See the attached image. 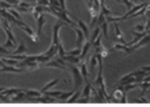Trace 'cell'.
Returning <instances> with one entry per match:
<instances>
[{
	"mask_svg": "<svg viewBox=\"0 0 150 107\" xmlns=\"http://www.w3.org/2000/svg\"><path fill=\"white\" fill-rule=\"evenodd\" d=\"M26 93V98H41L42 92H38V91H33V89H25Z\"/></svg>",
	"mask_w": 150,
	"mask_h": 107,
	"instance_id": "cell-11",
	"label": "cell"
},
{
	"mask_svg": "<svg viewBox=\"0 0 150 107\" xmlns=\"http://www.w3.org/2000/svg\"><path fill=\"white\" fill-rule=\"evenodd\" d=\"M80 71H81V74L83 75V79L86 81H88V73H87V66H86V63H81Z\"/></svg>",
	"mask_w": 150,
	"mask_h": 107,
	"instance_id": "cell-20",
	"label": "cell"
},
{
	"mask_svg": "<svg viewBox=\"0 0 150 107\" xmlns=\"http://www.w3.org/2000/svg\"><path fill=\"white\" fill-rule=\"evenodd\" d=\"M57 55H60V56H62V58L66 55V51H64V48H63L62 42H60V44L57 45Z\"/></svg>",
	"mask_w": 150,
	"mask_h": 107,
	"instance_id": "cell-22",
	"label": "cell"
},
{
	"mask_svg": "<svg viewBox=\"0 0 150 107\" xmlns=\"http://www.w3.org/2000/svg\"><path fill=\"white\" fill-rule=\"evenodd\" d=\"M63 59H64V61H67V62H69V63H74V65H76V63H79L80 62V60H81V58L80 56H74V55H64L63 56Z\"/></svg>",
	"mask_w": 150,
	"mask_h": 107,
	"instance_id": "cell-10",
	"label": "cell"
},
{
	"mask_svg": "<svg viewBox=\"0 0 150 107\" xmlns=\"http://www.w3.org/2000/svg\"><path fill=\"white\" fill-rule=\"evenodd\" d=\"M1 60L5 62V65H9V66H16L19 61H16L15 59H6V58H1Z\"/></svg>",
	"mask_w": 150,
	"mask_h": 107,
	"instance_id": "cell-19",
	"label": "cell"
},
{
	"mask_svg": "<svg viewBox=\"0 0 150 107\" xmlns=\"http://www.w3.org/2000/svg\"><path fill=\"white\" fill-rule=\"evenodd\" d=\"M59 81H60L59 79H54V80H52L50 82H48L47 85H45V86H43V87L41 88V92H42V93H45V92L49 91V89H50L52 87H54V86H55V85H56V83H57Z\"/></svg>",
	"mask_w": 150,
	"mask_h": 107,
	"instance_id": "cell-12",
	"label": "cell"
},
{
	"mask_svg": "<svg viewBox=\"0 0 150 107\" xmlns=\"http://www.w3.org/2000/svg\"><path fill=\"white\" fill-rule=\"evenodd\" d=\"M90 45H91L90 41H87V42L84 44V46H83V48H82V52H81V55H80L81 59H83V58L86 56V54L88 53V51H89V48H90Z\"/></svg>",
	"mask_w": 150,
	"mask_h": 107,
	"instance_id": "cell-15",
	"label": "cell"
},
{
	"mask_svg": "<svg viewBox=\"0 0 150 107\" xmlns=\"http://www.w3.org/2000/svg\"><path fill=\"white\" fill-rule=\"evenodd\" d=\"M90 89H91L90 83H87V85L84 86V88L82 89V96H83V98H89V95H90Z\"/></svg>",
	"mask_w": 150,
	"mask_h": 107,
	"instance_id": "cell-17",
	"label": "cell"
},
{
	"mask_svg": "<svg viewBox=\"0 0 150 107\" xmlns=\"http://www.w3.org/2000/svg\"><path fill=\"white\" fill-rule=\"evenodd\" d=\"M0 65H1V67H2V66H5V62L1 60V58H0Z\"/></svg>",
	"mask_w": 150,
	"mask_h": 107,
	"instance_id": "cell-31",
	"label": "cell"
},
{
	"mask_svg": "<svg viewBox=\"0 0 150 107\" xmlns=\"http://www.w3.org/2000/svg\"><path fill=\"white\" fill-rule=\"evenodd\" d=\"M81 94H82V92H81V88H80V89H77V91H75V93H74V94H73V95H71V96H70V98L67 100V102H68V103L75 102V101H76V100L80 98V95H81Z\"/></svg>",
	"mask_w": 150,
	"mask_h": 107,
	"instance_id": "cell-14",
	"label": "cell"
},
{
	"mask_svg": "<svg viewBox=\"0 0 150 107\" xmlns=\"http://www.w3.org/2000/svg\"><path fill=\"white\" fill-rule=\"evenodd\" d=\"M8 4H13V5H19V1L18 0H7Z\"/></svg>",
	"mask_w": 150,
	"mask_h": 107,
	"instance_id": "cell-30",
	"label": "cell"
},
{
	"mask_svg": "<svg viewBox=\"0 0 150 107\" xmlns=\"http://www.w3.org/2000/svg\"><path fill=\"white\" fill-rule=\"evenodd\" d=\"M18 27H19L20 29H22V31L32 39L33 42H38V41H39V35H36V34L33 32V29H32L30 27H28L27 25H20V26H18Z\"/></svg>",
	"mask_w": 150,
	"mask_h": 107,
	"instance_id": "cell-3",
	"label": "cell"
},
{
	"mask_svg": "<svg viewBox=\"0 0 150 107\" xmlns=\"http://www.w3.org/2000/svg\"><path fill=\"white\" fill-rule=\"evenodd\" d=\"M74 93H75V89H73V91H70V92L62 93V94H61V95H60L57 99H59V100H66V101H67V100H68V99H69V98H70V96H71Z\"/></svg>",
	"mask_w": 150,
	"mask_h": 107,
	"instance_id": "cell-16",
	"label": "cell"
},
{
	"mask_svg": "<svg viewBox=\"0 0 150 107\" xmlns=\"http://www.w3.org/2000/svg\"><path fill=\"white\" fill-rule=\"evenodd\" d=\"M68 24L62 21V20H59L54 26H53V38H52V44L54 45H59L61 41H60V36H59V31L62 26H67Z\"/></svg>",
	"mask_w": 150,
	"mask_h": 107,
	"instance_id": "cell-2",
	"label": "cell"
},
{
	"mask_svg": "<svg viewBox=\"0 0 150 107\" xmlns=\"http://www.w3.org/2000/svg\"><path fill=\"white\" fill-rule=\"evenodd\" d=\"M25 71H27V69L26 68H21V67H19V69H18L14 66H9V65H5V66H2L0 68V72H12V73H22Z\"/></svg>",
	"mask_w": 150,
	"mask_h": 107,
	"instance_id": "cell-5",
	"label": "cell"
},
{
	"mask_svg": "<svg viewBox=\"0 0 150 107\" xmlns=\"http://www.w3.org/2000/svg\"><path fill=\"white\" fill-rule=\"evenodd\" d=\"M98 33H100V28H96V29L93 32V34H91V36H90V40H89L91 44H94V41L96 40V38H97Z\"/></svg>",
	"mask_w": 150,
	"mask_h": 107,
	"instance_id": "cell-23",
	"label": "cell"
},
{
	"mask_svg": "<svg viewBox=\"0 0 150 107\" xmlns=\"http://www.w3.org/2000/svg\"><path fill=\"white\" fill-rule=\"evenodd\" d=\"M97 60H98V59H97V54H94V55L91 56V59H90V69H93V68L95 67Z\"/></svg>",
	"mask_w": 150,
	"mask_h": 107,
	"instance_id": "cell-24",
	"label": "cell"
},
{
	"mask_svg": "<svg viewBox=\"0 0 150 107\" xmlns=\"http://www.w3.org/2000/svg\"><path fill=\"white\" fill-rule=\"evenodd\" d=\"M74 31L76 32V36H77V39H76V44H77V47H80L86 35H84V33H83V31H82L81 28H76V27H75V28H74Z\"/></svg>",
	"mask_w": 150,
	"mask_h": 107,
	"instance_id": "cell-7",
	"label": "cell"
},
{
	"mask_svg": "<svg viewBox=\"0 0 150 107\" xmlns=\"http://www.w3.org/2000/svg\"><path fill=\"white\" fill-rule=\"evenodd\" d=\"M81 52H82V49H80V47H77V48H75V49H71V51H68V52H66V54H67V55L80 56V55H81Z\"/></svg>",
	"mask_w": 150,
	"mask_h": 107,
	"instance_id": "cell-18",
	"label": "cell"
},
{
	"mask_svg": "<svg viewBox=\"0 0 150 107\" xmlns=\"http://www.w3.org/2000/svg\"><path fill=\"white\" fill-rule=\"evenodd\" d=\"M45 21H46V15H45V13H40V15L38 16V19H36V22H38V35L40 36L41 34H42V27H43V25H45Z\"/></svg>",
	"mask_w": 150,
	"mask_h": 107,
	"instance_id": "cell-4",
	"label": "cell"
},
{
	"mask_svg": "<svg viewBox=\"0 0 150 107\" xmlns=\"http://www.w3.org/2000/svg\"><path fill=\"white\" fill-rule=\"evenodd\" d=\"M26 51H27V48H26V46H25L23 41H21V42L19 44V47H18L15 51H13V52H12V54H25V53H26Z\"/></svg>",
	"mask_w": 150,
	"mask_h": 107,
	"instance_id": "cell-13",
	"label": "cell"
},
{
	"mask_svg": "<svg viewBox=\"0 0 150 107\" xmlns=\"http://www.w3.org/2000/svg\"><path fill=\"white\" fill-rule=\"evenodd\" d=\"M0 53H2V54H6V55H9V54H12V52L7 51V49H6V47H5V46H1V45H0Z\"/></svg>",
	"mask_w": 150,
	"mask_h": 107,
	"instance_id": "cell-27",
	"label": "cell"
},
{
	"mask_svg": "<svg viewBox=\"0 0 150 107\" xmlns=\"http://www.w3.org/2000/svg\"><path fill=\"white\" fill-rule=\"evenodd\" d=\"M59 2H60L61 8H62V9H66V1H64V0H59Z\"/></svg>",
	"mask_w": 150,
	"mask_h": 107,
	"instance_id": "cell-29",
	"label": "cell"
},
{
	"mask_svg": "<svg viewBox=\"0 0 150 107\" xmlns=\"http://www.w3.org/2000/svg\"><path fill=\"white\" fill-rule=\"evenodd\" d=\"M42 67H54V68H59V69H66V66L61 65L57 60H49V61L45 62V65H42Z\"/></svg>",
	"mask_w": 150,
	"mask_h": 107,
	"instance_id": "cell-6",
	"label": "cell"
},
{
	"mask_svg": "<svg viewBox=\"0 0 150 107\" xmlns=\"http://www.w3.org/2000/svg\"><path fill=\"white\" fill-rule=\"evenodd\" d=\"M9 12H11V13H12V14H13V15H14V16H15V18L18 19V20H20V21H22V19H21V16H20V14H19V12H18L16 9H13V8H11V9H9Z\"/></svg>",
	"mask_w": 150,
	"mask_h": 107,
	"instance_id": "cell-25",
	"label": "cell"
},
{
	"mask_svg": "<svg viewBox=\"0 0 150 107\" xmlns=\"http://www.w3.org/2000/svg\"><path fill=\"white\" fill-rule=\"evenodd\" d=\"M0 7L5 8V9H11V5L7 4L6 1H2V0H0Z\"/></svg>",
	"mask_w": 150,
	"mask_h": 107,
	"instance_id": "cell-26",
	"label": "cell"
},
{
	"mask_svg": "<svg viewBox=\"0 0 150 107\" xmlns=\"http://www.w3.org/2000/svg\"><path fill=\"white\" fill-rule=\"evenodd\" d=\"M0 25H1V19H0Z\"/></svg>",
	"mask_w": 150,
	"mask_h": 107,
	"instance_id": "cell-33",
	"label": "cell"
},
{
	"mask_svg": "<svg viewBox=\"0 0 150 107\" xmlns=\"http://www.w3.org/2000/svg\"><path fill=\"white\" fill-rule=\"evenodd\" d=\"M19 5L20 6H22V7H27V8H33L29 4H27V2H25V1H21V2H19Z\"/></svg>",
	"mask_w": 150,
	"mask_h": 107,
	"instance_id": "cell-28",
	"label": "cell"
},
{
	"mask_svg": "<svg viewBox=\"0 0 150 107\" xmlns=\"http://www.w3.org/2000/svg\"><path fill=\"white\" fill-rule=\"evenodd\" d=\"M43 94H46V95H48V96H50V98H59V96L62 94V92H59V91H56V92L47 91V92H45Z\"/></svg>",
	"mask_w": 150,
	"mask_h": 107,
	"instance_id": "cell-21",
	"label": "cell"
},
{
	"mask_svg": "<svg viewBox=\"0 0 150 107\" xmlns=\"http://www.w3.org/2000/svg\"><path fill=\"white\" fill-rule=\"evenodd\" d=\"M75 20L77 21V25H79V27L83 31V33H84V35H86V38H88L89 36V29H88V26L82 21V20H80V19H77V18H75Z\"/></svg>",
	"mask_w": 150,
	"mask_h": 107,
	"instance_id": "cell-9",
	"label": "cell"
},
{
	"mask_svg": "<svg viewBox=\"0 0 150 107\" xmlns=\"http://www.w3.org/2000/svg\"><path fill=\"white\" fill-rule=\"evenodd\" d=\"M69 71L71 72L73 74V78H74V89L77 91L81 88L82 83H83V75L81 74V71L74 65V63H70L69 65Z\"/></svg>",
	"mask_w": 150,
	"mask_h": 107,
	"instance_id": "cell-1",
	"label": "cell"
},
{
	"mask_svg": "<svg viewBox=\"0 0 150 107\" xmlns=\"http://www.w3.org/2000/svg\"><path fill=\"white\" fill-rule=\"evenodd\" d=\"M25 88H5L2 92H4V94H6L7 96H9V98H12V96H14L15 94H18L19 92H21V91H23Z\"/></svg>",
	"mask_w": 150,
	"mask_h": 107,
	"instance_id": "cell-8",
	"label": "cell"
},
{
	"mask_svg": "<svg viewBox=\"0 0 150 107\" xmlns=\"http://www.w3.org/2000/svg\"><path fill=\"white\" fill-rule=\"evenodd\" d=\"M4 89H5V87H0V92H2Z\"/></svg>",
	"mask_w": 150,
	"mask_h": 107,
	"instance_id": "cell-32",
	"label": "cell"
}]
</instances>
